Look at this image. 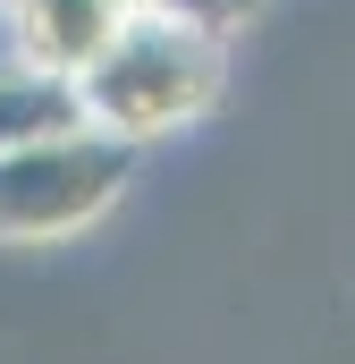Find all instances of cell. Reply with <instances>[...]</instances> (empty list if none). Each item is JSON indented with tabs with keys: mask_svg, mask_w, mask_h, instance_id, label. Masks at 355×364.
Returning <instances> with one entry per match:
<instances>
[{
	"mask_svg": "<svg viewBox=\"0 0 355 364\" xmlns=\"http://www.w3.org/2000/svg\"><path fill=\"white\" fill-rule=\"evenodd\" d=\"M68 127H85L77 77L26 68V60L9 51V60H0V153H9V144H43V136H68Z\"/></svg>",
	"mask_w": 355,
	"mask_h": 364,
	"instance_id": "cell-4",
	"label": "cell"
},
{
	"mask_svg": "<svg viewBox=\"0 0 355 364\" xmlns=\"http://www.w3.org/2000/svg\"><path fill=\"white\" fill-rule=\"evenodd\" d=\"M170 9H178V17H195V26H212V34H237L263 0H170Z\"/></svg>",
	"mask_w": 355,
	"mask_h": 364,
	"instance_id": "cell-5",
	"label": "cell"
},
{
	"mask_svg": "<svg viewBox=\"0 0 355 364\" xmlns=\"http://www.w3.org/2000/svg\"><path fill=\"white\" fill-rule=\"evenodd\" d=\"M127 170H136V144H119L102 127L9 144L0 153V246H51V237L93 229L119 203Z\"/></svg>",
	"mask_w": 355,
	"mask_h": 364,
	"instance_id": "cell-2",
	"label": "cell"
},
{
	"mask_svg": "<svg viewBox=\"0 0 355 364\" xmlns=\"http://www.w3.org/2000/svg\"><path fill=\"white\" fill-rule=\"evenodd\" d=\"M119 17H127L119 0H9V9H0L9 51H17L26 68H51V77H85Z\"/></svg>",
	"mask_w": 355,
	"mask_h": 364,
	"instance_id": "cell-3",
	"label": "cell"
},
{
	"mask_svg": "<svg viewBox=\"0 0 355 364\" xmlns=\"http://www.w3.org/2000/svg\"><path fill=\"white\" fill-rule=\"evenodd\" d=\"M0 9H9V0H0Z\"/></svg>",
	"mask_w": 355,
	"mask_h": 364,
	"instance_id": "cell-7",
	"label": "cell"
},
{
	"mask_svg": "<svg viewBox=\"0 0 355 364\" xmlns=\"http://www.w3.org/2000/svg\"><path fill=\"white\" fill-rule=\"evenodd\" d=\"M119 9H161V0H119Z\"/></svg>",
	"mask_w": 355,
	"mask_h": 364,
	"instance_id": "cell-6",
	"label": "cell"
},
{
	"mask_svg": "<svg viewBox=\"0 0 355 364\" xmlns=\"http://www.w3.org/2000/svg\"><path fill=\"white\" fill-rule=\"evenodd\" d=\"M229 34L178 17L170 0L161 9H127L110 26V43L93 51V68L77 77V102H85V127L119 136V144H153V136H178L195 127L220 85H229Z\"/></svg>",
	"mask_w": 355,
	"mask_h": 364,
	"instance_id": "cell-1",
	"label": "cell"
}]
</instances>
